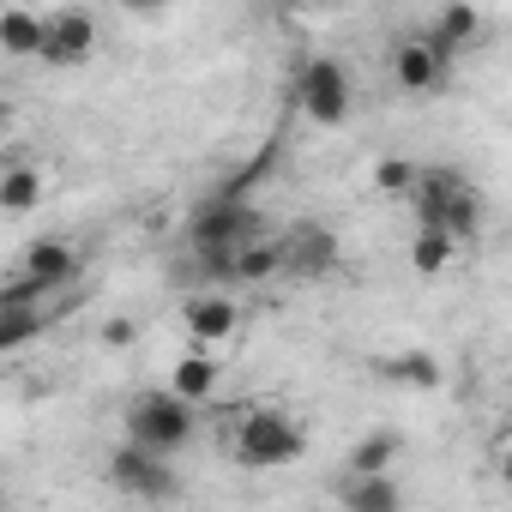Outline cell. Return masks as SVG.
I'll return each instance as SVG.
<instances>
[{"label": "cell", "mask_w": 512, "mask_h": 512, "mask_svg": "<svg viewBox=\"0 0 512 512\" xmlns=\"http://www.w3.org/2000/svg\"><path fill=\"white\" fill-rule=\"evenodd\" d=\"M506 434H512V410H506Z\"/></svg>", "instance_id": "obj_25"}, {"label": "cell", "mask_w": 512, "mask_h": 512, "mask_svg": "<svg viewBox=\"0 0 512 512\" xmlns=\"http://www.w3.org/2000/svg\"><path fill=\"white\" fill-rule=\"evenodd\" d=\"M43 19L37 7H0V49H7L13 61H31L43 55Z\"/></svg>", "instance_id": "obj_18"}, {"label": "cell", "mask_w": 512, "mask_h": 512, "mask_svg": "<svg viewBox=\"0 0 512 512\" xmlns=\"http://www.w3.org/2000/svg\"><path fill=\"white\" fill-rule=\"evenodd\" d=\"M278 247H284V278H332L338 272V235L314 217L290 223L278 235Z\"/></svg>", "instance_id": "obj_9"}, {"label": "cell", "mask_w": 512, "mask_h": 512, "mask_svg": "<svg viewBox=\"0 0 512 512\" xmlns=\"http://www.w3.org/2000/svg\"><path fill=\"white\" fill-rule=\"evenodd\" d=\"M13 272H19V278H31L43 296H61V290H73V284H79L85 260H79V247H73L67 235H43V241H31V247H25V260H19Z\"/></svg>", "instance_id": "obj_10"}, {"label": "cell", "mask_w": 512, "mask_h": 512, "mask_svg": "<svg viewBox=\"0 0 512 512\" xmlns=\"http://www.w3.org/2000/svg\"><path fill=\"white\" fill-rule=\"evenodd\" d=\"M109 488H115V494H127V500H145V506H169V500H181L175 458L139 452V446H127V440L109 452Z\"/></svg>", "instance_id": "obj_5"}, {"label": "cell", "mask_w": 512, "mask_h": 512, "mask_svg": "<svg viewBox=\"0 0 512 512\" xmlns=\"http://www.w3.org/2000/svg\"><path fill=\"white\" fill-rule=\"evenodd\" d=\"M43 193H49V169H43V163L13 157L7 169H0V211H7V217L37 211V205H43Z\"/></svg>", "instance_id": "obj_14"}, {"label": "cell", "mask_w": 512, "mask_h": 512, "mask_svg": "<svg viewBox=\"0 0 512 512\" xmlns=\"http://www.w3.org/2000/svg\"><path fill=\"white\" fill-rule=\"evenodd\" d=\"M217 380H223V362L205 356V350H187V356L169 368V392L187 398V404H205V398L217 392Z\"/></svg>", "instance_id": "obj_17"}, {"label": "cell", "mask_w": 512, "mask_h": 512, "mask_svg": "<svg viewBox=\"0 0 512 512\" xmlns=\"http://www.w3.org/2000/svg\"><path fill=\"white\" fill-rule=\"evenodd\" d=\"M488 37V19L476 13V7H440L434 19H428V43L446 55V61H458V55H470L476 43Z\"/></svg>", "instance_id": "obj_13"}, {"label": "cell", "mask_w": 512, "mask_h": 512, "mask_svg": "<svg viewBox=\"0 0 512 512\" xmlns=\"http://www.w3.org/2000/svg\"><path fill=\"white\" fill-rule=\"evenodd\" d=\"M458 241L446 235V229H416V241H410V272L416 278H446L452 266H458Z\"/></svg>", "instance_id": "obj_19"}, {"label": "cell", "mask_w": 512, "mask_h": 512, "mask_svg": "<svg viewBox=\"0 0 512 512\" xmlns=\"http://www.w3.org/2000/svg\"><path fill=\"white\" fill-rule=\"evenodd\" d=\"M97 49H103V25H97V13H85V7H55L49 19H43V67H55V73H73V67H85V61H97Z\"/></svg>", "instance_id": "obj_6"}, {"label": "cell", "mask_w": 512, "mask_h": 512, "mask_svg": "<svg viewBox=\"0 0 512 512\" xmlns=\"http://www.w3.org/2000/svg\"><path fill=\"white\" fill-rule=\"evenodd\" d=\"M37 332H49V308H0V350H25Z\"/></svg>", "instance_id": "obj_21"}, {"label": "cell", "mask_w": 512, "mask_h": 512, "mask_svg": "<svg viewBox=\"0 0 512 512\" xmlns=\"http://www.w3.org/2000/svg\"><path fill=\"white\" fill-rule=\"evenodd\" d=\"M97 344H103V350H133V344H139V326H133L127 314H109V320L97 326Z\"/></svg>", "instance_id": "obj_23"}, {"label": "cell", "mask_w": 512, "mask_h": 512, "mask_svg": "<svg viewBox=\"0 0 512 512\" xmlns=\"http://www.w3.org/2000/svg\"><path fill=\"white\" fill-rule=\"evenodd\" d=\"M290 97H296V109H302L314 127H344V121H350V109H356V79H350V67H344V61L314 55V61H302V67H296Z\"/></svg>", "instance_id": "obj_4"}, {"label": "cell", "mask_w": 512, "mask_h": 512, "mask_svg": "<svg viewBox=\"0 0 512 512\" xmlns=\"http://www.w3.org/2000/svg\"><path fill=\"white\" fill-rule=\"evenodd\" d=\"M374 380H386L398 392H440L446 386V368L428 350H386V356H374Z\"/></svg>", "instance_id": "obj_12"}, {"label": "cell", "mask_w": 512, "mask_h": 512, "mask_svg": "<svg viewBox=\"0 0 512 512\" xmlns=\"http://www.w3.org/2000/svg\"><path fill=\"white\" fill-rule=\"evenodd\" d=\"M470 187H476V181H470L464 169H452V163H422V181H416V199H410L416 229H440L446 211H452V199L470 193Z\"/></svg>", "instance_id": "obj_11"}, {"label": "cell", "mask_w": 512, "mask_h": 512, "mask_svg": "<svg viewBox=\"0 0 512 512\" xmlns=\"http://www.w3.org/2000/svg\"><path fill=\"white\" fill-rule=\"evenodd\" d=\"M494 476H500V482L512 488V434H506V440L494 446Z\"/></svg>", "instance_id": "obj_24"}, {"label": "cell", "mask_w": 512, "mask_h": 512, "mask_svg": "<svg viewBox=\"0 0 512 512\" xmlns=\"http://www.w3.org/2000/svg\"><path fill=\"white\" fill-rule=\"evenodd\" d=\"M344 512H404V482L398 476H344L338 488Z\"/></svg>", "instance_id": "obj_16"}, {"label": "cell", "mask_w": 512, "mask_h": 512, "mask_svg": "<svg viewBox=\"0 0 512 512\" xmlns=\"http://www.w3.org/2000/svg\"><path fill=\"white\" fill-rule=\"evenodd\" d=\"M386 73H392V85H398L404 97H434V91H446V85H452V61L428 43V31L398 37V43H392Z\"/></svg>", "instance_id": "obj_7"}, {"label": "cell", "mask_w": 512, "mask_h": 512, "mask_svg": "<svg viewBox=\"0 0 512 512\" xmlns=\"http://www.w3.org/2000/svg\"><path fill=\"white\" fill-rule=\"evenodd\" d=\"M416 181H422V163H410V157H380L374 163V187L386 193V199H416Z\"/></svg>", "instance_id": "obj_22"}, {"label": "cell", "mask_w": 512, "mask_h": 512, "mask_svg": "<svg viewBox=\"0 0 512 512\" xmlns=\"http://www.w3.org/2000/svg\"><path fill=\"white\" fill-rule=\"evenodd\" d=\"M272 278H284V247H278V235H266V241H253V247L235 253V290L272 284Z\"/></svg>", "instance_id": "obj_20"}, {"label": "cell", "mask_w": 512, "mask_h": 512, "mask_svg": "<svg viewBox=\"0 0 512 512\" xmlns=\"http://www.w3.org/2000/svg\"><path fill=\"white\" fill-rule=\"evenodd\" d=\"M193 434H199V416H193V404H187V398H175L169 386L139 392V398H127V410H121V440H127V446H139V452L175 458V452H187V446H193Z\"/></svg>", "instance_id": "obj_2"}, {"label": "cell", "mask_w": 512, "mask_h": 512, "mask_svg": "<svg viewBox=\"0 0 512 512\" xmlns=\"http://www.w3.org/2000/svg\"><path fill=\"white\" fill-rule=\"evenodd\" d=\"M398 458H404V434L398 428H368L350 458H344V476H398Z\"/></svg>", "instance_id": "obj_15"}, {"label": "cell", "mask_w": 512, "mask_h": 512, "mask_svg": "<svg viewBox=\"0 0 512 512\" xmlns=\"http://www.w3.org/2000/svg\"><path fill=\"white\" fill-rule=\"evenodd\" d=\"M308 452V428L278 404H247L229 422V458L241 470H284Z\"/></svg>", "instance_id": "obj_1"}, {"label": "cell", "mask_w": 512, "mask_h": 512, "mask_svg": "<svg viewBox=\"0 0 512 512\" xmlns=\"http://www.w3.org/2000/svg\"><path fill=\"white\" fill-rule=\"evenodd\" d=\"M247 326V308L229 296V290H199V296H187V308H181V332H187V344L193 350H217V344H229L235 332Z\"/></svg>", "instance_id": "obj_8"}, {"label": "cell", "mask_w": 512, "mask_h": 512, "mask_svg": "<svg viewBox=\"0 0 512 512\" xmlns=\"http://www.w3.org/2000/svg\"><path fill=\"white\" fill-rule=\"evenodd\" d=\"M253 241H266V217L241 193H211L187 217V253H241Z\"/></svg>", "instance_id": "obj_3"}]
</instances>
